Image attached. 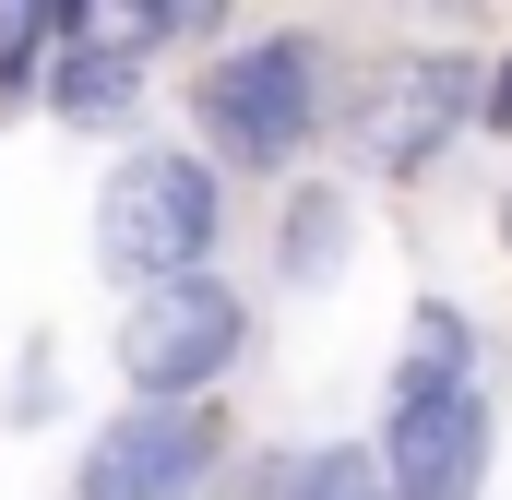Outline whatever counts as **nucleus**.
Returning a JSON list of instances; mask_svg holds the SVG:
<instances>
[{
	"label": "nucleus",
	"instance_id": "obj_9",
	"mask_svg": "<svg viewBox=\"0 0 512 500\" xmlns=\"http://www.w3.org/2000/svg\"><path fill=\"white\" fill-rule=\"evenodd\" d=\"M48 60H60V0H12L0 12V108L48 96Z\"/></svg>",
	"mask_w": 512,
	"mask_h": 500
},
{
	"label": "nucleus",
	"instance_id": "obj_6",
	"mask_svg": "<svg viewBox=\"0 0 512 500\" xmlns=\"http://www.w3.org/2000/svg\"><path fill=\"white\" fill-rule=\"evenodd\" d=\"M465 120H489V72L477 60H405L382 84V108L358 120V155H370V179H429V155Z\"/></svg>",
	"mask_w": 512,
	"mask_h": 500
},
{
	"label": "nucleus",
	"instance_id": "obj_5",
	"mask_svg": "<svg viewBox=\"0 0 512 500\" xmlns=\"http://www.w3.org/2000/svg\"><path fill=\"white\" fill-rule=\"evenodd\" d=\"M203 477H215V417L203 405H120L84 441L72 500H191Z\"/></svg>",
	"mask_w": 512,
	"mask_h": 500
},
{
	"label": "nucleus",
	"instance_id": "obj_8",
	"mask_svg": "<svg viewBox=\"0 0 512 500\" xmlns=\"http://www.w3.org/2000/svg\"><path fill=\"white\" fill-rule=\"evenodd\" d=\"M334 250H346V191L322 179V191H298V203H286V227H274V274L322 286V274H334Z\"/></svg>",
	"mask_w": 512,
	"mask_h": 500
},
{
	"label": "nucleus",
	"instance_id": "obj_12",
	"mask_svg": "<svg viewBox=\"0 0 512 500\" xmlns=\"http://www.w3.org/2000/svg\"><path fill=\"white\" fill-rule=\"evenodd\" d=\"M501 250H512V179H501Z\"/></svg>",
	"mask_w": 512,
	"mask_h": 500
},
{
	"label": "nucleus",
	"instance_id": "obj_3",
	"mask_svg": "<svg viewBox=\"0 0 512 500\" xmlns=\"http://www.w3.org/2000/svg\"><path fill=\"white\" fill-rule=\"evenodd\" d=\"M215 227H227V179L203 155H131L96 191V274L155 298L179 274H215Z\"/></svg>",
	"mask_w": 512,
	"mask_h": 500
},
{
	"label": "nucleus",
	"instance_id": "obj_2",
	"mask_svg": "<svg viewBox=\"0 0 512 500\" xmlns=\"http://www.w3.org/2000/svg\"><path fill=\"white\" fill-rule=\"evenodd\" d=\"M191 120L215 143V167L239 179H286L322 131V48L310 36H239L191 72Z\"/></svg>",
	"mask_w": 512,
	"mask_h": 500
},
{
	"label": "nucleus",
	"instance_id": "obj_10",
	"mask_svg": "<svg viewBox=\"0 0 512 500\" xmlns=\"http://www.w3.org/2000/svg\"><path fill=\"white\" fill-rule=\"evenodd\" d=\"M298 500H393L382 489V453H358V441L310 453V465H298Z\"/></svg>",
	"mask_w": 512,
	"mask_h": 500
},
{
	"label": "nucleus",
	"instance_id": "obj_1",
	"mask_svg": "<svg viewBox=\"0 0 512 500\" xmlns=\"http://www.w3.org/2000/svg\"><path fill=\"white\" fill-rule=\"evenodd\" d=\"M489 477V393H477V322L453 298H417L405 370L382 393V489L393 500H477Z\"/></svg>",
	"mask_w": 512,
	"mask_h": 500
},
{
	"label": "nucleus",
	"instance_id": "obj_11",
	"mask_svg": "<svg viewBox=\"0 0 512 500\" xmlns=\"http://www.w3.org/2000/svg\"><path fill=\"white\" fill-rule=\"evenodd\" d=\"M489 131H512V60L489 72Z\"/></svg>",
	"mask_w": 512,
	"mask_h": 500
},
{
	"label": "nucleus",
	"instance_id": "obj_7",
	"mask_svg": "<svg viewBox=\"0 0 512 500\" xmlns=\"http://www.w3.org/2000/svg\"><path fill=\"white\" fill-rule=\"evenodd\" d=\"M48 108L72 131H120L143 108V60L120 48L108 0H60V60H48Z\"/></svg>",
	"mask_w": 512,
	"mask_h": 500
},
{
	"label": "nucleus",
	"instance_id": "obj_4",
	"mask_svg": "<svg viewBox=\"0 0 512 500\" xmlns=\"http://www.w3.org/2000/svg\"><path fill=\"white\" fill-rule=\"evenodd\" d=\"M239 346H251V298L227 274H179V286L131 298L120 381H131V405H203L215 381L239 370Z\"/></svg>",
	"mask_w": 512,
	"mask_h": 500
}]
</instances>
